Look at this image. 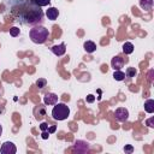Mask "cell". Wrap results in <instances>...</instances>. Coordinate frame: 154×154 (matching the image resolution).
Listing matches in <instances>:
<instances>
[{
    "label": "cell",
    "mask_w": 154,
    "mask_h": 154,
    "mask_svg": "<svg viewBox=\"0 0 154 154\" xmlns=\"http://www.w3.org/2000/svg\"><path fill=\"white\" fill-rule=\"evenodd\" d=\"M10 12L24 25H38L43 20V12L31 0H5Z\"/></svg>",
    "instance_id": "obj_1"
},
{
    "label": "cell",
    "mask_w": 154,
    "mask_h": 154,
    "mask_svg": "<svg viewBox=\"0 0 154 154\" xmlns=\"http://www.w3.org/2000/svg\"><path fill=\"white\" fill-rule=\"evenodd\" d=\"M29 36H30V40L34 43L42 45V43H45L47 41V38L49 36V32H48V29H46L45 26L35 25L32 29H30Z\"/></svg>",
    "instance_id": "obj_2"
},
{
    "label": "cell",
    "mask_w": 154,
    "mask_h": 154,
    "mask_svg": "<svg viewBox=\"0 0 154 154\" xmlns=\"http://www.w3.org/2000/svg\"><path fill=\"white\" fill-rule=\"evenodd\" d=\"M70 114V108L65 103H55L52 109V117L55 120H65Z\"/></svg>",
    "instance_id": "obj_3"
},
{
    "label": "cell",
    "mask_w": 154,
    "mask_h": 154,
    "mask_svg": "<svg viewBox=\"0 0 154 154\" xmlns=\"http://www.w3.org/2000/svg\"><path fill=\"white\" fill-rule=\"evenodd\" d=\"M16 152H17V148H16L14 143L10 142V141L4 142L1 148H0V153L1 154H16Z\"/></svg>",
    "instance_id": "obj_4"
},
{
    "label": "cell",
    "mask_w": 154,
    "mask_h": 154,
    "mask_svg": "<svg viewBox=\"0 0 154 154\" xmlns=\"http://www.w3.org/2000/svg\"><path fill=\"white\" fill-rule=\"evenodd\" d=\"M114 117L118 122H126L129 118V111L124 107H119L114 112Z\"/></svg>",
    "instance_id": "obj_5"
},
{
    "label": "cell",
    "mask_w": 154,
    "mask_h": 154,
    "mask_svg": "<svg viewBox=\"0 0 154 154\" xmlns=\"http://www.w3.org/2000/svg\"><path fill=\"white\" fill-rule=\"evenodd\" d=\"M73 150L75 152H78V153H85L89 150V143L85 142V141H76L75 142V147H73Z\"/></svg>",
    "instance_id": "obj_6"
},
{
    "label": "cell",
    "mask_w": 154,
    "mask_h": 154,
    "mask_svg": "<svg viewBox=\"0 0 154 154\" xmlns=\"http://www.w3.org/2000/svg\"><path fill=\"white\" fill-rule=\"evenodd\" d=\"M51 51H52V53H53L54 55H57V57H61V55H64L65 52H66V46H65V43L54 45V46L51 48Z\"/></svg>",
    "instance_id": "obj_7"
},
{
    "label": "cell",
    "mask_w": 154,
    "mask_h": 154,
    "mask_svg": "<svg viewBox=\"0 0 154 154\" xmlns=\"http://www.w3.org/2000/svg\"><path fill=\"white\" fill-rule=\"evenodd\" d=\"M111 66H112L113 70H120V69L124 66V60H123V58H120L119 55L113 57L112 60H111Z\"/></svg>",
    "instance_id": "obj_8"
},
{
    "label": "cell",
    "mask_w": 154,
    "mask_h": 154,
    "mask_svg": "<svg viewBox=\"0 0 154 154\" xmlns=\"http://www.w3.org/2000/svg\"><path fill=\"white\" fill-rule=\"evenodd\" d=\"M43 102L46 105H55L58 102V95H55L54 93H47L43 97Z\"/></svg>",
    "instance_id": "obj_9"
},
{
    "label": "cell",
    "mask_w": 154,
    "mask_h": 154,
    "mask_svg": "<svg viewBox=\"0 0 154 154\" xmlns=\"http://www.w3.org/2000/svg\"><path fill=\"white\" fill-rule=\"evenodd\" d=\"M46 16L48 17V19L55 20L58 18V16H59V11L55 7H48V10L46 11Z\"/></svg>",
    "instance_id": "obj_10"
},
{
    "label": "cell",
    "mask_w": 154,
    "mask_h": 154,
    "mask_svg": "<svg viewBox=\"0 0 154 154\" xmlns=\"http://www.w3.org/2000/svg\"><path fill=\"white\" fill-rule=\"evenodd\" d=\"M83 48L87 53H93V52L96 51V45L93 41H85L84 45H83Z\"/></svg>",
    "instance_id": "obj_11"
},
{
    "label": "cell",
    "mask_w": 154,
    "mask_h": 154,
    "mask_svg": "<svg viewBox=\"0 0 154 154\" xmlns=\"http://www.w3.org/2000/svg\"><path fill=\"white\" fill-rule=\"evenodd\" d=\"M144 111L147 113H153L154 112V100L153 99H148L144 102Z\"/></svg>",
    "instance_id": "obj_12"
},
{
    "label": "cell",
    "mask_w": 154,
    "mask_h": 154,
    "mask_svg": "<svg viewBox=\"0 0 154 154\" xmlns=\"http://www.w3.org/2000/svg\"><path fill=\"white\" fill-rule=\"evenodd\" d=\"M140 6L146 11H150L153 7V0H140Z\"/></svg>",
    "instance_id": "obj_13"
},
{
    "label": "cell",
    "mask_w": 154,
    "mask_h": 154,
    "mask_svg": "<svg viewBox=\"0 0 154 154\" xmlns=\"http://www.w3.org/2000/svg\"><path fill=\"white\" fill-rule=\"evenodd\" d=\"M123 52L125 54H131L134 52V45L131 42H125L123 45Z\"/></svg>",
    "instance_id": "obj_14"
},
{
    "label": "cell",
    "mask_w": 154,
    "mask_h": 154,
    "mask_svg": "<svg viewBox=\"0 0 154 154\" xmlns=\"http://www.w3.org/2000/svg\"><path fill=\"white\" fill-rule=\"evenodd\" d=\"M113 78H114L116 81H123V79L125 78V73H124L123 71H120V70H114V72H113Z\"/></svg>",
    "instance_id": "obj_15"
},
{
    "label": "cell",
    "mask_w": 154,
    "mask_h": 154,
    "mask_svg": "<svg viewBox=\"0 0 154 154\" xmlns=\"http://www.w3.org/2000/svg\"><path fill=\"white\" fill-rule=\"evenodd\" d=\"M137 75V71L135 67H128L126 71H125V76L126 77H135Z\"/></svg>",
    "instance_id": "obj_16"
},
{
    "label": "cell",
    "mask_w": 154,
    "mask_h": 154,
    "mask_svg": "<svg viewBox=\"0 0 154 154\" xmlns=\"http://www.w3.org/2000/svg\"><path fill=\"white\" fill-rule=\"evenodd\" d=\"M34 4H36L37 6H40V7H43V6H47L49 2H51V0H31Z\"/></svg>",
    "instance_id": "obj_17"
},
{
    "label": "cell",
    "mask_w": 154,
    "mask_h": 154,
    "mask_svg": "<svg viewBox=\"0 0 154 154\" xmlns=\"http://www.w3.org/2000/svg\"><path fill=\"white\" fill-rule=\"evenodd\" d=\"M19 32H20V30H19V28H17V26H12V28L10 29V35H11V36H13V37L18 36V35H19Z\"/></svg>",
    "instance_id": "obj_18"
},
{
    "label": "cell",
    "mask_w": 154,
    "mask_h": 154,
    "mask_svg": "<svg viewBox=\"0 0 154 154\" xmlns=\"http://www.w3.org/2000/svg\"><path fill=\"white\" fill-rule=\"evenodd\" d=\"M46 84H47V81H46L45 78H38V79L36 81V85H37L40 89L45 88V87H46Z\"/></svg>",
    "instance_id": "obj_19"
},
{
    "label": "cell",
    "mask_w": 154,
    "mask_h": 154,
    "mask_svg": "<svg viewBox=\"0 0 154 154\" xmlns=\"http://www.w3.org/2000/svg\"><path fill=\"white\" fill-rule=\"evenodd\" d=\"M85 101H87L88 103H93V102L95 101V96H94L93 94H89V95L87 96V99H85Z\"/></svg>",
    "instance_id": "obj_20"
},
{
    "label": "cell",
    "mask_w": 154,
    "mask_h": 154,
    "mask_svg": "<svg viewBox=\"0 0 154 154\" xmlns=\"http://www.w3.org/2000/svg\"><path fill=\"white\" fill-rule=\"evenodd\" d=\"M146 124H147L149 128H153V126H154V118L152 117V118L147 119V120H146Z\"/></svg>",
    "instance_id": "obj_21"
},
{
    "label": "cell",
    "mask_w": 154,
    "mask_h": 154,
    "mask_svg": "<svg viewBox=\"0 0 154 154\" xmlns=\"http://www.w3.org/2000/svg\"><path fill=\"white\" fill-rule=\"evenodd\" d=\"M124 150H125L126 153H132V152H134V148H132V146H130V144H126V146L124 147Z\"/></svg>",
    "instance_id": "obj_22"
},
{
    "label": "cell",
    "mask_w": 154,
    "mask_h": 154,
    "mask_svg": "<svg viewBox=\"0 0 154 154\" xmlns=\"http://www.w3.org/2000/svg\"><path fill=\"white\" fill-rule=\"evenodd\" d=\"M153 73H154V70H149V72H148V82H153Z\"/></svg>",
    "instance_id": "obj_23"
},
{
    "label": "cell",
    "mask_w": 154,
    "mask_h": 154,
    "mask_svg": "<svg viewBox=\"0 0 154 154\" xmlns=\"http://www.w3.org/2000/svg\"><path fill=\"white\" fill-rule=\"evenodd\" d=\"M40 129H41L42 131H46V130H48V124H47V123H42V124L40 125Z\"/></svg>",
    "instance_id": "obj_24"
},
{
    "label": "cell",
    "mask_w": 154,
    "mask_h": 154,
    "mask_svg": "<svg viewBox=\"0 0 154 154\" xmlns=\"http://www.w3.org/2000/svg\"><path fill=\"white\" fill-rule=\"evenodd\" d=\"M48 136H49V132H48V131H42V134H41V137H42L43 140L48 138Z\"/></svg>",
    "instance_id": "obj_25"
},
{
    "label": "cell",
    "mask_w": 154,
    "mask_h": 154,
    "mask_svg": "<svg viewBox=\"0 0 154 154\" xmlns=\"http://www.w3.org/2000/svg\"><path fill=\"white\" fill-rule=\"evenodd\" d=\"M54 131H55V126H51V128L48 129V132H49V134H52V132H54Z\"/></svg>",
    "instance_id": "obj_26"
},
{
    "label": "cell",
    "mask_w": 154,
    "mask_h": 154,
    "mask_svg": "<svg viewBox=\"0 0 154 154\" xmlns=\"http://www.w3.org/2000/svg\"><path fill=\"white\" fill-rule=\"evenodd\" d=\"M1 134H2V126L0 125V136H1Z\"/></svg>",
    "instance_id": "obj_27"
}]
</instances>
